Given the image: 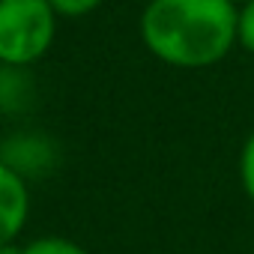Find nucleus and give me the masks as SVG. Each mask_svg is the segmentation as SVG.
<instances>
[{
    "instance_id": "nucleus-1",
    "label": "nucleus",
    "mask_w": 254,
    "mask_h": 254,
    "mask_svg": "<svg viewBox=\"0 0 254 254\" xmlns=\"http://www.w3.org/2000/svg\"><path fill=\"white\" fill-rule=\"evenodd\" d=\"M236 12L227 0H147L138 33L171 69H212L236 48Z\"/></svg>"
},
{
    "instance_id": "nucleus-2",
    "label": "nucleus",
    "mask_w": 254,
    "mask_h": 254,
    "mask_svg": "<svg viewBox=\"0 0 254 254\" xmlns=\"http://www.w3.org/2000/svg\"><path fill=\"white\" fill-rule=\"evenodd\" d=\"M57 21L48 0H0V66L39 63L54 45Z\"/></svg>"
},
{
    "instance_id": "nucleus-3",
    "label": "nucleus",
    "mask_w": 254,
    "mask_h": 254,
    "mask_svg": "<svg viewBox=\"0 0 254 254\" xmlns=\"http://www.w3.org/2000/svg\"><path fill=\"white\" fill-rule=\"evenodd\" d=\"M30 218V189L27 180L0 159V248L15 245Z\"/></svg>"
},
{
    "instance_id": "nucleus-4",
    "label": "nucleus",
    "mask_w": 254,
    "mask_h": 254,
    "mask_svg": "<svg viewBox=\"0 0 254 254\" xmlns=\"http://www.w3.org/2000/svg\"><path fill=\"white\" fill-rule=\"evenodd\" d=\"M21 254H90V251L66 236H36L21 245Z\"/></svg>"
},
{
    "instance_id": "nucleus-5",
    "label": "nucleus",
    "mask_w": 254,
    "mask_h": 254,
    "mask_svg": "<svg viewBox=\"0 0 254 254\" xmlns=\"http://www.w3.org/2000/svg\"><path fill=\"white\" fill-rule=\"evenodd\" d=\"M105 0H48V6L54 9V15L60 21H75V18H87L93 15Z\"/></svg>"
},
{
    "instance_id": "nucleus-6",
    "label": "nucleus",
    "mask_w": 254,
    "mask_h": 254,
    "mask_svg": "<svg viewBox=\"0 0 254 254\" xmlns=\"http://www.w3.org/2000/svg\"><path fill=\"white\" fill-rule=\"evenodd\" d=\"M239 186H242L245 197L254 203V129L248 132V138L239 150Z\"/></svg>"
},
{
    "instance_id": "nucleus-7",
    "label": "nucleus",
    "mask_w": 254,
    "mask_h": 254,
    "mask_svg": "<svg viewBox=\"0 0 254 254\" xmlns=\"http://www.w3.org/2000/svg\"><path fill=\"white\" fill-rule=\"evenodd\" d=\"M236 45L254 57V0L242 3L236 12Z\"/></svg>"
},
{
    "instance_id": "nucleus-8",
    "label": "nucleus",
    "mask_w": 254,
    "mask_h": 254,
    "mask_svg": "<svg viewBox=\"0 0 254 254\" xmlns=\"http://www.w3.org/2000/svg\"><path fill=\"white\" fill-rule=\"evenodd\" d=\"M0 254H21V245H3Z\"/></svg>"
},
{
    "instance_id": "nucleus-9",
    "label": "nucleus",
    "mask_w": 254,
    "mask_h": 254,
    "mask_svg": "<svg viewBox=\"0 0 254 254\" xmlns=\"http://www.w3.org/2000/svg\"><path fill=\"white\" fill-rule=\"evenodd\" d=\"M227 3H233V6H236V9H239V6H242V3H248V0H227Z\"/></svg>"
}]
</instances>
